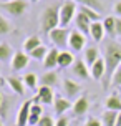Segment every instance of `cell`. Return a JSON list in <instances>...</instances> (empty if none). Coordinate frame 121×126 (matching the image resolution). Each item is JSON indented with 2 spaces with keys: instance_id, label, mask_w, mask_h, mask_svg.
Here are the masks:
<instances>
[{
  "instance_id": "6da1fadb",
  "label": "cell",
  "mask_w": 121,
  "mask_h": 126,
  "mask_svg": "<svg viewBox=\"0 0 121 126\" xmlns=\"http://www.w3.org/2000/svg\"><path fill=\"white\" fill-rule=\"evenodd\" d=\"M103 58L106 63V73L103 76V86H108L109 80L116 70L121 66V43L115 42V40H105L103 42Z\"/></svg>"
},
{
  "instance_id": "7a4b0ae2",
  "label": "cell",
  "mask_w": 121,
  "mask_h": 126,
  "mask_svg": "<svg viewBox=\"0 0 121 126\" xmlns=\"http://www.w3.org/2000/svg\"><path fill=\"white\" fill-rule=\"evenodd\" d=\"M42 30L48 35L51 30L60 27V7H46L40 17Z\"/></svg>"
},
{
  "instance_id": "3957f363",
  "label": "cell",
  "mask_w": 121,
  "mask_h": 126,
  "mask_svg": "<svg viewBox=\"0 0 121 126\" xmlns=\"http://www.w3.org/2000/svg\"><path fill=\"white\" fill-rule=\"evenodd\" d=\"M76 17V3L73 0H66L60 5V27L68 28L71 22H75Z\"/></svg>"
},
{
  "instance_id": "277c9868",
  "label": "cell",
  "mask_w": 121,
  "mask_h": 126,
  "mask_svg": "<svg viewBox=\"0 0 121 126\" xmlns=\"http://www.w3.org/2000/svg\"><path fill=\"white\" fill-rule=\"evenodd\" d=\"M0 8L10 17H20L27 12L28 8V0H10V2H2Z\"/></svg>"
},
{
  "instance_id": "5b68a950",
  "label": "cell",
  "mask_w": 121,
  "mask_h": 126,
  "mask_svg": "<svg viewBox=\"0 0 121 126\" xmlns=\"http://www.w3.org/2000/svg\"><path fill=\"white\" fill-rule=\"evenodd\" d=\"M70 33L71 32L68 28H61V27H58L55 30H51L48 33V38H50V42L55 45V48L58 50H65V47H68V40H70Z\"/></svg>"
},
{
  "instance_id": "8992f818",
  "label": "cell",
  "mask_w": 121,
  "mask_h": 126,
  "mask_svg": "<svg viewBox=\"0 0 121 126\" xmlns=\"http://www.w3.org/2000/svg\"><path fill=\"white\" fill-rule=\"evenodd\" d=\"M61 90H63L65 96L68 98V100H73V98H78V96H81V85L75 80H71V78H65L63 83H61Z\"/></svg>"
},
{
  "instance_id": "52a82bcc",
  "label": "cell",
  "mask_w": 121,
  "mask_h": 126,
  "mask_svg": "<svg viewBox=\"0 0 121 126\" xmlns=\"http://www.w3.org/2000/svg\"><path fill=\"white\" fill-rule=\"evenodd\" d=\"M28 63H30V55L25 53L23 50H18V51H15V55L12 58L10 68L13 71H22V70H25L28 66Z\"/></svg>"
},
{
  "instance_id": "ba28073f",
  "label": "cell",
  "mask_w": 121,
  "mask_h": 126,
  "mask_svg": "<svg viewBox=\"0 0 121 126\" xmlns=\"http://www.w3.org/2000/svg\"><path fill=\"white\" fill-rule=\"evenodd\" d=\"M33 101L27 100L23 101L18 108V113H17V126H28V121H30V110H32Z\"/></svg>"
},
{
  "instance_id": "9c48e42d",
  "label": "cell",
  "mask_w": 121,
  "mask_h": 126,
  "mask_svg": "<svg viewBox=\"0 0 121 126\" xmlns=\"http://www.w3.org/2000/svg\"><path fill=\"white\" fill-rule=\"evenodd\" d=\"M86 45V35H83L78 30H71L70 40H68V47L71 51H81Z\"/></svg>"
},
{
  "instance_id": "30bf717a",
  "label": "cell",
  "mask_w": 121,
  "mask_h": 126,
  "mask_svg": "<svg viewBox=\"0 0 121 126\" xmlns=\"http://www.w3.org/2000/svg\"><path fill=\"white\" fill-rule=\"evenodd\" d=\"M73 108V103L71 100H68L66 96H55V101H53V110L58 116H65V113Z\"/></svg>"
},
{
  "instance_id": "8fae6325",
  "label": "cell",
  "mask_w": 121,
  "mask_h": 126,
  "mask_svg": "<svg viewBox=\"0 0 121 126\" xmlns=\"http://www.w3.org/2000/svg\"><path fill=\"white\" fill-rule=\"evenodd\" d=\"M71 73L75 76H78V78H81V80H88L90 76H91L90 68H88V65L85 63V60H78V58L71 65Z\"/></svg>"
},
{
  "instance_id": "7c38bea8",
  "label": "cell",
  "mask_w": 121,
  "mask_h": 126,
  "mask_svg": "<svg viewBox=\"0 0 121 126\" xmlns=\"http://www.w3.org/2000/svg\"><path fill=\"white\" fill-rule=\"evenodd\" d=\"M5 83L15 94H18V96H23V94H25V83H23V78H18V76H7Z\"/></svg>"
},
{
  "instance_id": "4fadbf2b",
  "label": "cell",
  "mask_w": 121,
  "mask_h": 126,
  "mask_svg": "<svg viewBox=\"0 0 121 126\" xmlns=\"http://www.w3.org/2000/svg\"><path fill=\"white\" fill-rule=\"evenodd\" d=\"M91 20L85 15V13H81L80 10H78V13H76V17H75V30H78V32H81L83 35H90V28H91Z\"/></svg>"
},
{
  "instance_id": "5bb4252c",
  "label": "cell",
  "mask_w": 121,
  "mask_h": 126,
  "mask_svg": "<svg viewBox=\"0 0 121 126\" xmlns=\"http://www.w3.org/2000/svg\"><path fill=\"white\" fill-rule=\"evenodd\" d=\"M90 110V101H88V96H78L76 100L73 101V108H71V111L73 114H76V116H81V114H86Z\"/></svg>"
},
{
  "instance_id": "9a60e30c",
  "label": "cell",
  "mask_w": 121,
  "mask_h": 126,
  "mask_svg": "<svg viewBox=\"0 0 121 126\" xmlns=\"http://www.w3.org/2000/svg\"><path fill=\"white\" fill-rule=\"evenodd\" d=\"M58 57H60V50L58 48H50L48 50V55L45 57L43 60V68L46 71H50V70H55L58 66Z\"/></svg>"
},
{
  "instance_id": "2e32d148",
  "label": "cell",
  "mask_w": 121,
  "mask_h": 126,
  "mask_svg": "<svg viewBox=\"0 0 121 126\" xmlns=\"http://www.w3.org/2000/svg\"><path fill=\"white\" fill-rule=\"evenodd\" d=\"M90 73H91V78L96 80V81H101L105 73H106V63H105V58H100L98 62L90 68Z\"/></svg>"
},
{
  "instance_id": "e0dca14e",
  "label": "cell",
  "mask_w": 121,
  "mask_h": 126,
  "mask_svg": "<svg viewBox=\"0 0 121 126\" xmlns=\"http://www.w3.org/2000/svg\"><path fill=\"white\" fill-rule=\"evenodd\" d=\"M105 27H103V22H93L91 23V28H90V37L95 40L96 43H101L105 40Z\"/></svg>"
},
{
  "instance_id": "ac0fdd59",
  "label": "cell",
  "mask_w": 121,
  "mask_h": 126,
  "mask_svg": "<svg viewBox=\"0 0 121 126\" xmlns=\"http://www.w3.org/2000/svg\"><path fill=\"white\" fill-rule=\"evenodd\" d=\"M37 96L40 98L42 105H51L55 101V93H53V88H50V86H40L37 91Z\"/></svg>"
},
{
  "instance_id": "d6986e66",
  "label": "cell",
  "mask_w": 121,
  "mask_h": 126,
  "mask_svg": "<svg viewBox=\"0 0 121 126\" xmlns=\"http://www.w3.org/2000/svg\"><path fill=\"white\" fill-rule=\"evenodd\" d=\"M75 55L71 50H60V57H58V66L60 68H68L75 63Z\"/></svg>"
},
{
  "instance_id": "ffe728a7",
  "label": "cell",
  "mask_w": 121,
  "mask_h": 126,
  "mask_svg": "<svg viewBox=\"0 0 121 126\" xmlns=\"http://www.w3.org/2000/svg\"><path fill=\"white\" fill-rule=\"evenodd\" d=\"M83 60H85L86 65H88V68H91V66L100 60V51H98V48H96V47H88V48H85Z\"/></svg>"
},
{
  "instance_id": "44dd1931",
  "label": "cell",
  "mask_w": 121,
  "mask_h": 126,
  "mask_svg": "<svg viewBox=\"0 0 121 126\" xmlns=\"http://www.w3.org/2000/svg\"><path fill=\"white\" fill-rule=\"evenodd\" d=\"M105 108L109 110V111H121V96L118 93H111L105 100Z\"/></svg>"
},
{
  "instance_id": "7402d4cb",
  "label": "cell",
  "mask_w": 121,
  "mask_h": 126,
  "mask_svg": "<svg viewBox=\"0 0 121 126\" xmlns=\"http://www.w3.org/2000/svg\"><path fill=\"white\" fill-rule=\"evenodd\" d=\"M57 83H58V73L55 70H50V71L43 73L42 78H40V85L42 86H50V88H53V86H57Z\"/></svg>"
},
{
  "instance_id": "603a6c76",
  "label": "cell",
  "mask_w": 121,
  "mask_h": 126,
  "mask_svg": "<svg viewBox=\"0 0 121 126\" xmlns=\"http://www.w3.org/2000/svg\"><path fill=\"white\" fill-rule=\"evenodd\" d=\"M42 116H43V108H42V105L33 103L32 110H30V121H28V126H37Z\"/></svg>"
},
{
  "instance_id": "cb8c5ba5",
  "label": "cell",
  "mask_w": 121,
  "mask_h": 126,
  "mask_svg": "<svg viewBox=\"0 0 121 126\" xmlns=\"http://www.w3.org/2000/svg\"><path fill=\"white\" fill-rule=\"evenodd\" d=\"M40 45H43L42 43V38H40L38 35H30V37L23 42V51H25V53H30V51H33L35 48H38Z\"/></svg>"
},
{
  "instance_id": "d4e9b609",
  "label": "cell",
  "mask_w": 121,
  "mask_h": 126,
  "mask_svg": "<svg viewBox=\"0 0 121 126\" xmlns=\"http://www.w3.org/2000/svg\"><path fill=\"white\" fill-rule=\"evenodd\" d=\"M15 51L12 50V47L7 42H0V63H5L8 60H12Z\"/></svg>"
},
{
  "instance_id": "484cf974",
  "label": "cell",
  "mask_w": 121,
  "mask_h": 126,
  "mask_svg": "<svg viewBox=\"0 0 121 126\" xmlns=\"http://www.w3.org/2000/svg\"><path fill=\"white\" fill-rule=\"evenodd\" d=\"M116 120H118V111H109V110H106L101 116L103 126H116Z\"/></svg>"
},
{
  "instance_id": "4316f807",
  "label": "cell",
  "mask_w": 121,
  "mask_h": 126,
  "mask_svg": "<svg viewBox=\"0 0 121 126\" xmlns=\"http://www.w3.org/2000/svg\"><path fill=\"white\" fill-rule=\"evenodd\" d=\"M103 27H105V30H106V33H108V35L115 37L116 17H113V15H108V17H105V20H103Z\"/></svg>"
},
{
  "instance_id": "83f0119b",
  "label": "cell",
  "mask_w": 121,
  "mask_h": 126,
  "mask_svg": "<svg viewBox=\"0 0 121 126\" xmlns=\"http://www.w3.org/2000/svg\"><path fill=\"white\" fill-rule=\"evenodd\" d=\"M28 55H30V58H32V60H40V62H43L45 57L48 55V48H46L45 45H40L38 48H35L33 51H30Z\"/></svg>"
},
{
  "instance_id": "f1b7e54d",
  "label": "cell",
  "mask_w": 121,
  "mask_h": 126,
  "mask_svg": "<svg viewBox=\"0 0 121 126\" xmlns=\"http://www.w3.org/2000/svg\"><path fill=\"white\" fill-rule=\"evenodd\" d=\"M80 12L85 13V15L91 20V22H100V18H101L100 12H98V10H95V8H91V7H80Z\"/></svg>"
},
{
  "instance_id": "f546056e",
  "label": "cell",
  "mask_w": 121,
  "mask_h": 126,
  "mask_svg": "<svg viewBox=\"0 0 121 126\" xmlns=\"http://www.w3.org/2000/svg\"><path fill=\"white\" fill-rule=\"evenodd\" d=\"M13 30V25L8 18H5L2 13H0V35H7Z\"/></svg>"
},
{
  "instance_id": "4dcf8cb0",
  "label": "cell",
  "mask_w": 121,
  "mask_h": 126,
  "mask_svg": "<svg viewBox=\"0 0 121 126\" xmlns=\"http://www.w3.org/2000/svg\"><path fill=\"white\" fill-rule=\"evenodd\" d=\"M23 83H25V86H28L30 90H37V85H38V78H37V75L35 73H27L25 76H23Z\"/></svg>"
},
{
  "instance_id": "1f68e13d",
  "label": "cell",
  "mask_w": 121,
  "mask_h": 126,
  "mask_svg": "<svg viewBox=\"0 0 121 126\" xmlns=\"http://www.w3.org/2000/svg\"><path fill=\"white\" fill-rule=\"evenodd\" d=\"M75 3H80L81 7H91V8H95V10H101L103 5H101V2L100 0H73Z\"/></svg>"
},
{
  "instance_id": "d6a6232c",
  "label": "cell",
  "mask_w": 121,
  "mask_h": 126,
  "mask_svg": "<svg viewBox=\"0 0 121 126\" xmlns=\"http://www.w3.org/2000/svg\"><path fill=\"white\" fill-rule=\"evenodd\" d=\"M109 86H115V88L121 86V66H120L118 70H116L115 73H113L111 80H109Z\"/></svg>"
},
{
  "instance_id": "836d02e7",
  "label": "cell",
  "mask_w": 121,
  "mask_h": 126,
  "mask_svg": "<svg viewBox=\"0 0 121 126\" xmlns=\"http://www.w3.org/2000/svg\"><path fill=\"white\" fill-rule=\"evenodd\" d=\"M37 126H55V121L51 120V116H48V114H43L42 118H40L38 125Z\"/></svg>"
},
{
  "instance_id": "e575fe53",
  "label": "cell",
  "mask_w": 121,
  "mask_h": 126,
  "mask_svg": "<svg viewBox=\"0 0 121 126\" xmlns=\"http://www.w3.org/2000/svg\"><path fill=\"white\" fill-rule=\"evenodd\" d=\"M85 126H103V123L98 118H93V116H90L88 120H86V123H85Z\"/></svg>"
},
{
  "instance_id": "d590c367",
  "label": "cell",
  "mask_w": 121,
  "mask_h": 126,
  "mask_svg": "<svg viewBox=\"0 0 121 126\" xmlns=\"http://www.w3.org/2000/svg\"><path fill=\"white\" fill-rule=\"evenodd\" d=\"M55 126H70V120L66 116H58V120L55 121Z\"/></svg>"
},
{
  "instance_id": "8d00e7d4",
  "label": "cell",
  "mask_w": 121,
  "mask_h": 126,
  "mask_svg": "<svg viewBox=\"0 0 121 126\" xmlns=\"http://www.w3.org/2000/svg\"><path fill=\"white\" fill-rule=\"evenodd\" d=\"M115 35H118V37H121V18L118 17L116 18V27H115Z\"/></svg>"
},
{
  "instance_id": "74e56055",
  "label": "cell",
  "mask_w": 121,
  "mask_h": 126,
  "mask_svg": "<svg viewBox=\"0 0 121 126\" xmlns=\"http://www.w3.org/2000/svg\"><path fill=\"white\" fill-rule=\"evenodd\" d=\"M113 10H115V13H116V15H118V17L121 18V2H116L115 7H113Z\"/></svg>"
},
{
  "instance_id": "f35d334b",
  "label": "cell",
  "mask_w": 121,
  "mask_h": 126,
  "mask_svg": "<svg viewBox=\"0 0 121 126\" xmlns=\"http://www.w3.org/2000/svg\"><path fill=\"white\" fill-rule=\"evenodd\" d=\"M116 126H121V111L118 113V120H116Z\"/></svg>"
},
{
  "instance_id": "ab89813d",
  "label": "cell",
  "mask_w": 121,
  "mask_h": 126,
  "mask_svg": "<svg viewBox=\"0 0 121 126\" xmlns=\"http://www.w3.org/2000/svg\"><path fill=\"white\" fill-rule=\"evenodd\" d=\"M3 96H5V93L0 91V106H2V103H3Z\"/></svg>"
},
{
  "instance_id": "60d3db41",
  "label": "cell",
  "mask_w": 121,
  "mask_h": 126,
  "mask_svg": "<svg viewBox=\"0 0 121 126\" xmlns=\"http://www.w3.org/2000/svg\"><path fill=\"white\" fill-rule=\"evenodd\" d=\"M28 2H30V3H37L38 0H28Z\"/></svg>"
},
{
  "instance_id": "b9f144b4",
  "label": "cell",
  "mask_w": 121,
  "mask_h": 126,
  "mask_svg": "<svg viewBox=\"0 0 121 126\" xmlns=\"http://www.w3.org/2000/svg\"><path fill=\"white\" fill-rule=\"evenodd\" d=\"M0 126H5V125H3V120H2V118H0Z\"/></svg>"
},
{
  "instance_id": "7bdbcfd3",
  "label": "cell",
  "mask_w": 121,
  "mask_h": 126,
  "mask_svg": "<svg viewBox=\"0 0 121 126\" xmlns=\"http://www.w3.org/2000/svg\"><path fill=\"white\" fill-rule=\"evenodd\" d=\"M3 2H10V0H3Z\"/></svg>"
}]
</instances>
